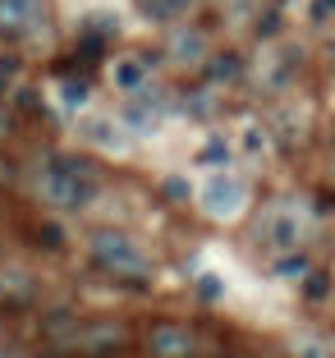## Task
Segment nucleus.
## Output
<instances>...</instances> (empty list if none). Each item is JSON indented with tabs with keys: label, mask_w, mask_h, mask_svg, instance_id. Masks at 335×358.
<instances>
[{
	"label": "nucleus",
	"mask_w": 335,
	"mask_h": 358,
	"mask_svg": "<svg viewBox=\"0 0 335 358\" xmlns=\"http://www.w3.org/2000/svg\"><path fill=\"white\" fill-rule=\"evenodd\" d=\"M37 193L60 211H78L97 198V170L83 157H55L37 170Z\"/></svg>",
	"instance_id": "obj_1"
},
{
	"label": "nucleus",
	"mask_w": 335,
	"mask_h": 358,
	"mask_svg": "<svg viewBox=\"0 0 335 358\" xmlns=\"http://www.w3.org/2000/svg\"><path fill=\"white\" fill-rule=\"evenodd\" d=\"M87 248H92V262L101 266V271H111V275L143 280V275L152 271V257H147V248L134 239V234H124V230H97Z\"/></svg>",
	"instance_id": "obj_2"
},
{
	"label": "nucleus",
	"mask_w": 335,
	"mask_h": 358,
	"mask_svg": "<svg viewBox=\"0 0 335 358\" xmlns=\"http://www.w3.org/2000/svg\"><path fill=\"white\" fill-rule=\"evenodd\" d=\"M193 198H198L202 216H211V221H234V216H243V207H248V184H243L239 175H230V170H211Z\"/></svg>",
	"instance_id": "obj_3"
},
{
	"label": "nucleus",
	"mask_w": 335,
	"mask_h": 358,
	"mask_svg": "<svg viewBox=\"0 0 335 358\" xmlns=\"http://www.w3.org/2000/svg\"><path fill=\"white\" fill-rule=\"evenodd\" d=\"M78 138H83L87 148H97V152H124V143H129L124 124H120L115 115H101V110L78 115Z\"/></svg>",
	"instance_id": "obj_4"
},
{
	"label": "nucleus",
	"mask_w": 335,
	"mask_h": 358,
	"mask_svg": "<svg viewBox=\"0 0 335 358\" xmlns=\"http://www.w3.org/2000/svg\"><path fill=\"white\" fill-rule=\"evenodd\" d=\"M257 234H262L271 248H280V253H290L294 243L304 239V216L294 207H271L262 216V225H257Z\"/></svg>",
	"instance_id": "obj_5"
},
{
	"label": "nucleus",
	"mask_w": 335,
	"mask_h": 358,
	"mask_svg": "<svg viewBox=\"0 0 335 358\" xmlns=\"http://www.w3.org/2000/svg\"><path fill=\"white\" fill-rule=\"evenodd\" d=\"M106 78H111V87L124 96H138L147 83H152V64L143 60V55H115V60L106 64Z\"/></svg>",
	"instance_id": "obj_6"
},
{
	"label": "nucleus",
	"mask_w": 335,
	"mask_h": 358,
	"mask_svg": "<svg viewBox=\"0 0 335 358\" xmlns=\"http://www.w3.org/2000/svg\"><path fill=\"white\" fill-rule=\"evenodd\" d=\"M147 349H152V358H189L193 331L179 327V322H157V327L147 331Z\"/></svg>",
	"instance_id": "obj_7"
},
{
	"label": "nucleus",
	"mask_w": 335,
	"mask_h": 358,
	"mask_svg": "<svg viewBox=\"0 0 335 358\" xmlns=\"http://www.w3.org/2000/svg\"><path fill=\"white\" fill-rule=\"evenodd\" d=\"M46 5L42 0H0V32H10V37H23L42 23Z\"/></svg>",
	"instance_id": "obj_8"
},
{
	"label": "nucleus",
	"mask_w": 335,
	"mask_h": 358,
	"mask_svg": "<svg viewBox=\"0 0 335 358\" xmlns=\"http://www.w3.org/2000/svg\"><path fill=\"white\" fill-rule=\"evenodd\" d=\"M170 55H175L179 64H202V55H207V37H202L198 28H175V32H170Z\"/></svg>",
	"instance_id": "obj_9"
},
{
	"label": "nucleus",
	"mask_w": 335,
	"mask_h": 358,
	"mask_svg": "<svg viewBox=\"0 0 335 358\" xmlns=\"http://www.w3.org/2000/svg\"><path fill=\"white\" fill-rule=\"evenodd\" d=\"M120 340H124L120 322H92L78 336V345H83V354H111V349H120Z\"/></svg>",
	"instance_id": "obj_10"
},
{
	"label": "nucleus",
	"mask_w": 335,
	"mask_h": 358,
	"mask_svg": "<svg viewBox=\"0 0 335 358\" xmlns=\"http://www.w3.org/2000/svg\"><path fill=\"white\" fill-rule=\"evenodd\" d=\"M230 157H234V143L225 134H207L198 148V166L207 170H230Z\"/></svg>",
	"instance_id": "obj_11"
},
{
	"label": "nucleus",
	"mask_w": 335,
	"mask_h": 358,
	"mask_svg": "<svg viewBox=\"0 0 335 358\" xmlns=\"http://www.w3.org/2000/svg\"><path fill=\"white\" fill-rule=\"evenodd\" d=\"M285 358H335V349L322 336H313V331H294L285 340Z\"/></svg>",
	"instance_id": "obj_12"
},
{
	"label": "nucleus",
	"mask_w": 335,
	"mask_h": 358,
	"mask_svg": "<svg viewBox=\"0 0 335 358\" xmlns=\"http://www.w3.org/2000/svg\"><path fill=\"white\" fill-rule=\"evenodd\" d=\"M239 148L248 152V157H262L266 152V129L257 124V120H243L239 124Z\"/></svg>",
	"instance_id": "obj_13"
},
{
	"label": "nucleus",
	"mask_w": 335,
	"mask_h": 358,
	"mask_svg": "<svg viewBox=\"0 0 335 358\" xmlns=\"http://www.w3.org/2000/svg\"><path fill=\"white\" fill-rule=\"evenodd\" d=\"M120 124L134 129V134H152V129H157V110H147V106H129L124 115H120Z\"/></svg>",
	"instance_id": "obj_14"
},
{
	"label": "nucleus",
	"mask_w": 335,
	"mask_h": 358,
	"mask_svg": "<svg viewBox=\"0 0 335 358\" xmlns=\"http://www.w3.org/2000/svg\"><path fill=\"white\" fill-rule=\"evenodd\" d=\"M308 271L313 266H308L304 253H280V262H276V275H285V280H304Z\"/></svg>",
	"instance_id": "obj_15"
},
{
	"label": "nucleus",
	"mask_w": 335,
	"mask_h": 358,
	"mask_svg": "<svg viewBox=\"0 0 335 358\" xmlns=\"http://www.w3.org/2000/svg\"><path fill=\"white\" fill-rule=\"evenodd\" d=\"M138 5H143L147 19H175V14L184 10L189 0H138Z\"/></svg>",
	"instance_id": "obj_16"
},
{
	"label": "nucleus",
	"mask_w": 335,
	"mask_h": 358,
	"mask_svg": "<svg viewBox=\"0 0 335 358\" xmlns=\"http://www.w3.org/2000/svg\"><path fill=\"white\" fill-rule=\"evenodd\" d=\"M161 189H166V198H170V202H189V198H193V184H189L184 175H170Z\"/></svg>",
	"instance_id": "obj_17"
},
{
	"label": "nucleus",
	"mask_w": 335,
	"mask_h": 358,
	"mask_svg": "<svg viewBox=\"0 0 335 358\" xmlns=\"http://www.w3.org/2000/svg\"><path fill=\"white\" fill-rule=\"evenodd\" d=\"M326 289H331V280H326L322 271H308V275H304V294L313 299V303H322V299H326Z\"/></svg>",
	"instance_id": "obj_18"
},
{
	"label": "nucleus",
	"mask_w": 335,
	"mask_h": 358,
	"mask_svg": "<svg viewBox=\"0 0 335 358\" xmlns=\"http://www.w3.org/2000/svg\"><path fill=\"white\" fill-rule=\"evenodd\" d=\"M60 101H64V110H78L87 101V87L83 83H60Z\"/></svg>",
	"instance_id": "obj_19"
},
{
	"label": "nucleus",
	"mask_w": 335,
	"mask_h": 358,
	"mask_svg": "<svg viewBox=\"0 0 335 358\" xmlns=\"http://www.w3.org/2000/svg\"><path fill=\"white\" fill-rule=\"evenodd\" d=\"M220 289H225V285H220L216 275H202V280H198V294H202V303H216V299H220Z\"/></svg>",
	"instance_id": "obj_20"
},
{
	"label": "nucleus",
	"mask_w": 335,
	"mask_h": 358,
	"mask_svg": "<svg viewBox=\"0 0 335 358\" xmlns=\"http://www.w3.org/2000/svg\"><path fill=\"white\" fill-rule=\"evenodd\" d=\"M14 74H19V64L0 55V87H10V83H14Z\"/></svg>",
	"instance_id": "obj_21"
},
{
	"label": "nucleus",
	"mask_w": 335,
	"mask_h": 358,
	"mask_svg": "<svg viewBox=\"0 0 335 358\" xmlns=\"http://www.w3.org/2000/svg\"><path fill=\"white\" fill-rule=\"evenodd\" d=\"M326 14H335V0H317V19H326Z\"/></svg>",
	"instance_id": "obj_22"
},
{
	"label": "nucleus",
	"mask_w": 335,
	"mask_h": 358,
	"mask_svg": "<svg viewBox=\"0 0 335 358\" xmlns=\"http://www.w3.org/2000/svg\"><path fill=\"white\" fill-rule=\"evenodd\" d=\"M5 175H10V170H0V179H5Z\"/></svg>",
	"instance_id": "obj_23"
}]
</instances>
